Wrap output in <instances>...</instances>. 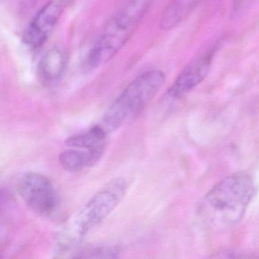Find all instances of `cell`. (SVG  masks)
I'll return each instance as SVG.
<instances>
[{"mask_svg":"<svg viewBox=\"0 0 259 259\" xmlns=\"http://www.w3.org/2000/svg\"><path fill=\"white\" fill-rule=\"evenodd\" d=\"M128 183L122 177L107 182L67 221L57 238V251L63 254L75 248L89 232L102 223L119 205Z\"/></svg>","mask_w":259,"mask_h":259,"instance_id":"cell-1","label":"cell"},{"mask_svg":"<svg viewBox=\"0 0 259 259\" xmlns=\"http://www.w3.org/2000/svg\"><path fill=\"white\" fill-rule=\"evenodd\" d=\"M153 0H130L103 28L88 56L91 69L110 62L133 37Z\"/></svg>","mask_w":259,"mask_h":259,"instance_id":"cell-2","label":"cell"},{"mask_svg":"<svg viewBox=\"0 0 259 259\" xmlns=\"http://www.w3.org/2000/svg\"><path fill=\"white\" fill-rule=\"evenodd\" d=\"M252 179L245 172L231 174L204 196L203 210L213 223L233 226L246 211L254 193Z\"/></svg>","mask_w":259,"mask_h":259,"instance_id":"cell-3","label":"cell"},{"mask_svg":"<svg viewBox=\"0 0 259 259\" xmlns=\"http://www.w3.org/2000/svg\"><path fill=\"white\" fill-rule=\"evenodd\" d=\"M165 80V74L157 69L147 71L136 77L112 102L98 126L107 136L119 130L157 95Z\"/></svg>","mask_w":259,"mask_h":259,"instance_id":"cell-4","label":"cell"},{"mask_svg":"<svg viewBox=\"0 0 259 259\" xmlns=\"http://www.w3.org/2000/svg\"><path fill=\"white\" fill-rule=\"evenodd\" d=\"M22 201L33 212L51 217L60 206V197L49 178L35 172H25L18 184Z\"/></svg>","mask_w":259,"mask_h":259,"instance_id":"cell-5","label":"cell"},{"mask_svg":"<svg viewBox=\"0 0 259 259\" xmlns=\"http://www.w3.org/2000/svg\"><path fill=\"white\" fill-rule=\"evenodd\" d=\"M70 0H50L36 13L24 31L22 40L31 51H37L48 41Z\"/></svg>","mask_w":259,"mask_h":259,"instance_id":"cell-6","label":"cell"},{"mask_svg":"<svg viewBox=\"0 0 259 259\" xmlns=\"http://www.w3.org/2000/svg\"><path fill=\"white\" fill-rule=\"evenodd\" d=\"M213 56V53H207L186 66L169 88L168 95L177 99L199 85L210 71Z\"/></svg>","mask_w":259,"mask_h":259,"instance_id":"cell-7","label":"cell"},{"mask_svg":"<svg viewBox=\"0 0 259 259\" xmlns=\"http://www.w3.org/2000/svg\"><path fill=\"white\" fill-rule=\"evenodd\" d=\"M67 62V54L61 47H54L46 51L37 66V73L42 83L53 85L58 82L65 73Z\"/></svg>","mask_w":259,"mask_h":259,"instance_id":"cell-8","label":"cell"},{"mask_svg":"<svg viewBox=\"0 0 259 259\" xmlns=\"http://www.w3.org/2000/svg\"><path fill=\"white\" fill-rule=\"evenodd\" d=\"M104 149H79L72 148L63 151L59 156V162L63 169L77 172L85 168L92 167L98 163Z\"/></svg>","mask_w":259,"mask_h":259,"instance_id":"cell-9","label":"cell"},{"mask_svg":"<svg viewBox=\"0 0 259 259\" xmlns=\"http://www.w3.org/2000/svg\"><path fill=\"white\" fill-rule=\"evenodd\" d=\"M200 0H170L162 13L160 28L169 31L181 23L195 8Z\"/></svg>","mask_w":259,"mask_h":259,"instance_id":"cell-10","label":"cell"},{"mask_svg":"<svg viewBox=\"0 0 259 259\" xmlns=\"http://www.w3.org/2000/svg\"><path fill=\"white\" fill-rule=\"evenodd\" d=\"M107 134L98 125L84 133L71 136L66 139V146L79 149H105Z\"/></svg>","mask_w":259,"mask_h":259,"instance_id":"cell-11","label":"cell"},{"mask_svg":"<svg viewBox=\"0 0 259 259\" xmlns=\"http://www.w3.org/2000/svg\"><path fill=\"white\" fill-rule=\"evenodd\" d=\"M121 250L116 245H96L85 247L75 253L79 258H114L119 257Z\"/></svg>","mask_w":259,"mask_h":259,"instance_id":"cell-12","label":"cell"},{"mask_svg":"<svg viewBox=\"0 0 259 259\" xmlns=\"http://www.w3.org/2000/svg\"><path fill=\"white\" fill-rule=\"evenodd\" d=\"M19 10L26 11L36 5L38 0H14Z\"/></svg>","mask_w":259,"mask_h":259,"instance_id":"cell-13","label":"cell"}]
</instances>
